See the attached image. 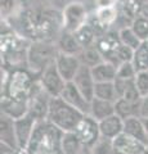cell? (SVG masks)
I'll use <instances>...</instances> for the list:
<instances>
[{"label": "cell", "instance_id": "obj_1", "mask_svg": "<svg viewBox=\"0 0 148 154\" xmlns=\"http://www.w3.org/2000/svg\"><path fill=\"white\" fill-rule=\"evenodd\" d=\"M63 135V131L48 119L37 121L34 134L25 150L28 154H62Z\"/></svg>", "mask_w": 148, "mask_h": 154}, {"label": "cell", "instance_id": "obj_2", "mask_svg": "<svg viewBox=\"0 0 148 154\" xmlns=\"http://www.w3.org/2000/svg\"><path fill=\"white\" fill-rule=\"evenodd\" d=\"M84 117H85L84 113H81L80 110L71 107L61 96L50 99L46 119L65 134L74 132Z\"/></svg>", "mask_w": 148, "mask_h": 154}, {"label": "cell", "instance_id": "obj_3", "mask_svg": "<svg viewBox=\"0 0 148 154\" xmlns=\"http://www.w3.org/2000/svg\"><path fill=\"white\" fill-rule=\"evenodd\" d=\"M36 81L25 69H14L2 84V96L17 102L28 103Z\"/></svg>", "mask_w": 148, "mask_h": 154}, {"label": "cell", "instance_id": "obj_4", "mask_svg": "<svg viewBox=\"0 0 148 154\" xmlns=\"http://www.w3.org/2000/svg\"><path fill=\"white\" fill-rule=\"evenodd\" d=\"M58 48L57 45L48 44L44 41H37L28 46L26 53V62L31 72L41 75L46 67L55 62L58 55Z\"/></svg>", "mask_w": 148, "mask_h": 154}, {"label": "cell", "instance_id": "obj_5", "mask_svg": "<svg viewBox=\"0 0 148 154\" xmlns=\"http://www.w3.org/2000/svg\"><path fill=\"white\" fill-rule=\"evenodd\" d=\"M39 82L43 86V89H44L52 98L61 96L66 84H67L63 80V77L61 76L58 69H57L55 62L52 63L49 67H46L44 72L39 76Z\"/></svg>", "mask_w": 148, "mask_h": 154}, {"label": "cell", "instance_id": "obj_6", "mask_svg": "<svg viewBox=\"0 0 148 154\" xmlns=\"http://www.w3.org/2000/svg\"><path fill=\"white\" fill-rule=\"evenodd\" d=\"M81 144L85 148H92L99 139H101V131H99V122L95 121L90 116H85L81 119L77 127L74 131Z\"/></svg>", "mask_w": 148, "mask_h": 154}, {"label": "cell", "instance_id": "obj_7", "mask_svg": "<svg viewBox=\"0 0 148 154\" xmlns=\"http://www.w3.org/2000/svg\"><path fill=\"white\" fill-rule=\"evenodd\" d=\"M87 19V11L81 3H71L63 11V27L65 31L76 32L84 26Z\"/></svg>", "mask_w": 148, "mask_h": 154}, {"label": "cell", "instance_id": "obj_8", "mask_svg": "<svg viewBox=\"0 0 148 154\" xmlns=\"http://www.w3.org/2000/svg\"><path fill=\"white\" fill-rule=\"evenodd\" d=\"M37 123V119L31 116L30 113H27L26 116L14 119V128H16V136H17V143H18V148L21 149H26L30 139L34 134L35 126Z\"/></svg>", "mask_w": 148, "mask_h": 154}, {"label": "cell", "instance_id": "obj_9", "mask_svg": "<svg viewBox=\"0 0 148 154\" xmlns=\"http://www.w3.org/2000/svg\"><path fill=\"white\" fill-rule=\"evenodd\" d=\"M55 66L66 82H72L81 68V62L77 55H68L63 54V53H58V55L55 58Z\"/></svg>", "mask_w": 148, "mask_h": 154}, {"label": "cell", "instance_id": "obj_10", "mask_svg": "<svg viewBox=\"0 0 148 154\" xmlns=\"http://www.w3.org/2000/svg\"><path fill=\"white\" fill-rule=\"evenodd\" d=\"M61 98L63 99L66 103H68L71 107H74L77 110H80V112L84 113L85 116L89 114L90 102L80 93V90L76 88V85L74 82H67L66 84L65 89H63V91H62V94H61Z\"/></svg>", "mask_w": 148, "mask_h": 154}, {"label": "cell", "instance_id": "obj_11", "mask_svg": "<svg viewBox=\"0 0 148 154\" xmlns=\"http://www.w3.org/2000/svg\"><path fill=\"white\" fill-rule=\"evenodd\" d=\"M72 82L76 85V88L80 90V93L83 94L89 102H92L94 99L95 81L92 75V68L81 64V68L77 72V75H76Z\"/></svg>", "mask_w": 148, "mask_h": 154}, {"label": "cell", "instance_id": "obj_12", "mask_svg": "<svg viewBox=\"0 0 148 154\" xmlns=\"http://www.w3.org/2000/svg\"><path fill=\"white\" fill-rule=\"evenodd\" d=\"M113 148L115 154H144L147 149L146 145L124 132L113 139Z\"/></svg>", "mask_w": 148, "mask_h": 154}, {"label": "cell", "instance_id": "obj_13", "mask_svg": "<svg viewBox=\"0 0 148 154\" xmlns=\"http://www.w3.org/2000/svg\"><path fill=\"white\" fill-rule=\"evenodd\" d=\"M0 144L12 148L14 150H20L16 128H14V119L4 113H2V117H0Z\"/></svg>", "mask_w": 148, "mask_h": 154}, {"label": "cell", "instance_id": "obj_14", "mask_svg": "<svg viewBox=\"0 0 148 154\" xmlns=\"http://www.w3.org/2000/svg\"><path fill=\"white\" fill-rule=\"evenodd\" d=\"M124 134L131 136L143 145L148 146V134L146 130L144 119L140 117H133L124 121Z\"/></svg>", "mask_w": 148, "mask_h": 154}, {"label": "cell", "instance_id": "obj_15", "mask_svg": "<svg viewBox=\"0 0 148 154\" xmlns=\"http://www.w3.org/2000/svg\"><path fill=\"white\" fill-rule=\"evenodd\" d=\"M99 131L102 137L113 140L124 132V119L118 117L116 113L109 116L99 122Z\"/></svg>", "mask_w": 148, "mask_h": 154}, {"label": "cell", "instance_id": "obj_16", "mask_svg": "<svg viewBox=\"0 0 148 154\" xmlns=\"http://www.w3.org/2000/svg\"><path fill=\"white\" fill-rule=\"evenodd\" d=\"M115 88L118 99H125L131 103H140L142 96L135 86V79L133 80H115Z\"/></svg>", "mask_w": 148, "mask_h": 154}, {"label": "cell", "instance_id": "obj_17", "mask_svg": "<svg viewBox=\"0 0 148 154\" xmlns=\"http://www.w3.org/2000/svg\"><path fill=\"white\" fill-rule=\"evenodd\" d=\"M57 48H58L59 53L68 55H77L83 51L84 48L80 45V42L77 40V37L75 36L74 32L63 31V33L59 36L58 41H57Z\"/></svg>", "mask_w": 148, "mask_h": 154}, {"label": "cell", "instance_id": "obj_18", "mask_svg": "<svg viewBox=\"0 0 148 154\" xmlns=\"http://www.w3.org/2000/svg\"><path fill=\"white\" fill-rule=\"evenodd\" d=\"M92 75L95 84L101 82H115L117 77V66H115L111 62L104 60L101 64L92 68Z\"/></svg>", "mask_w": 148, "mask_h": 154}, {"label": "cell", "instance_id": "obj_19", "mask_svg": "<svg viewBox=\"0 0 148 154\" xmlns=\"http://www.w3.org/2000/svg\"><path fill=\"white\" fill-rule=\"evenodd\" d=\"M112 114H115V103L107 102V100H101L97 98H94L90 102V110L88 116L93 117L95 121L101 122L102 119L107 118Z\"/></svg>", "mask_w": 148, "mask_h": 154}, {"label": "cell", "instance_id": "obj_20", "mask_svg": "<svg viewBox=\"0 0 148 154\" xmlns=\"http://www.w3.org/2000/svg\"><path fill=\"white\" fill-rule=\"evenodd\" d=\"M115 113L124 121L133 117H140V103H131L125 99H117L115 103Z\"/></svg>", "mask_w": 148, "mask_h": 154}, {"label": "cell", "instance_id": "obj_21", "mask_svg": "<svg viewBox=\"0 0 148 154\" xmlns=\"http://www.w3.org/2000/svg\"><path fill=\"white\" fill-rule=\"evenodd\" d=\"M79 59L81 62L83 66H87L89 68H93V67L101 64L102 62H104V57L102 55V53L98 50V48L93 45L89 48H85L83 49V51L79 54Z\"/></svg>", "mask_w": 148, "mask_h": 154}, {"label": "cell", "instance_id": "obj_22", "mask_svg": "<svg viewBox=\"0 0 148 154\" xmlns=\"http://www.w3.org/2000/svg\"><path fill=\"white\" fill-rule=\"evenodd\" d=\"M87 150L74 132H67L62 139V154H84Z\"/></svg>", "mask_w": 148, "mask_h": 154}, {"label": "cell", "instance_id": "obj_23", "mask_svg": "<svg viewBox=\"0 0 148 154\" xmlns=\"http://www.w3.org/2000/svg\"><path fill=\"white\" fill-rule=\"evenodd\" d=\"M94 98L101 99V100H107V102H112V103H116V100L118 99V96H117L116 88H115V82L95 84Z\"/></svg>", "mask_w": 148, "mask_h": 154}, {"label": "cell", "instance_id": "obj_24", "mask_svg": "<svg viewBox=\"0 0 148 154\" xmlns=\"http://www.w3.org/2000/svg\"><path fill=\"white\" fill-rule=\"evenodd\" d=\"M137 72L148 71V41L142 42V45L134 50V58H133Z\"/></svg>", "mask_w": 148, "mask_h": 154}, {"label": "cell", "instance_id": "obj_25", "mask_svg": "<svg viewBox=\"0 0 148 154\" xmlns=\"http://www.w3.org/2000/svg\"><path fill=\"white\" fill-rule=\"evenodd\" d=\"M118 38L122 45H125L128 48H131L133 50H137L138 48L142 45V40L135 35V32L131 30V27H124L118 32Z\"/></svg>", "mask_w": 148, "mask_h": 154}, {"label": "cell", "instance_id": "obj_26", "mask_svg": "<svg viewBox=\"0 0 148 154\" xmlns=\"http://www.w3.org/2000/svg\"><path fill=\"white\" fill-rule=\"evenodd\" d=\"M75 33V36L77 37V40L80 42V45L84 48H89V46H93L94 41H95V33H94V30L93 27L85 23L84 26H81L80 28Z\"/></svg>", "mask_w": 148, "mask_h": 154}, {"label": "cell", "instance_id": "obj_27", "mask_svg": "<svg viewBox=\"0 0 148 154\" xmlns=\"http://www.w3.org/2000/svg\"><path fill=\"white\" fill-rule=\"evenodd\" d=\"M130 27L143 42L148 41V19L143 18L140 16H137L134 18V21L131 22Z\"/></svg>", "mask_w": 148, "mask_h": 154}, {"label": "cell", "instance_id": "obj_28", "mask_svg": "<svg viewBox=\"0 0 148 154\" xmlns=\"http://www.w3.org/2000/svg\"><path fill=\"white\" fill-rule=\"evenodd\" d=\"M117 17V12L113 7H103L97 11V21L102 26H108L115 22Z\"/></svg>", "mask_w": 148, "mask_h": 154}, {"label": "cell", "instance_id": "obj_29", "mask_svg": "<svg viewBox=\"0 0 148 154\" xmlns=\"http://www.w3.org/2000/svg\"><path fill=\"white\" fill-rule=\"evenodd\" d=\"M90 153L92 154H115L113 140L101 136V139L90 148Z\"/></svg>", "mask_w": 148, "mask_h": 154}, {"label": "cell", "instance_id": "obj_30", "mask_svg": "<svg viewBox=\"0 0 148 154\" xmlns=\"http://www.w3.org/2000/svg\"><path fill=\"white\" fill-rule=\"evenodd\" d=\"M137 69L133 62H125V63H121L117 67V77L118 80H133L135 79L137 76Z\"/></svg>", "mask_w": 148, "mask_h": 154}, {"label": "cell", "instance_id": "obj_31", "mask_svg": "<svg viewBox=\"0 0 148 154\" xmlns=\"http://www.w3.org/2000/svg\"><path fill=\"white\" fill-rule=\"evenodd\" d=\"M133 58H134V50L122 44L115 51V60H116L117 67L125 62H133Z\"/></svg>", "mask_w": 148, "mask_h": 154}, {"label": "cell", "instance_id": "obj_32", "mask_svg": "<svg viewBox=\"0 0 148 154\" xmlns=\"http://www.w3.org/2000/svg\"><path fill=\"white\" fill-rule=\"evenodd\" d=\"M135 86L142 98L148 95V71L138 72L135 76Z\"/></svg>", "mask_w": 148, "mask_h": 154}, {"label": "cell", "instance_id": "obj_33", "mask_svg": "<svg viewBox=\"0 0 148 154\" xmlns=\"http://www.w3.org/2000/svg\"><path fill=\"white\" fill-rule=\"evenodd\" d=\"M140 118L148 119V95L142 98L140 102Z\"/></svg>", "mask_w": 148, "mask_h": 154}, {"label": "cell", "instance_id": "obj_34", "mask_svg": "<svg viewBox=\"0 0 148 154\" xmlns=\"http://www.w3.org/2000/svg\"><path fill=\"white\" fill-rule=\"evenodd\" d=\"M14 0H2V13L7 14L13 9Z\"/></svg>", "mask_w": 148, "mask_h": 154}, {"label": "cell", "instance_id": "obj_35", "mask_svg": "<svg viewBox=\"0 0 148 154\" xmlns=\"http://www.w3.org/2000/svg\"><path fill=\"white\" fill-rule=\"evenodd\" d=\"M138 16H140V17H143V18L148 19V3L144 4V5L140 8V11H139V13H138Z\"/></svg>", "mask_w": 148, "mask_h": 154}, {"label": "cell", "instance_id": "obj_36", "mask_svg": "<svg viewBox=\"0 0 148 154\" xmlns=\"http://www.w3.org/2000/svg\"><path fill=\"white\" fill-rule=\"evenodd\" d=\"M17 154H28L26 150H25V149H21V150H18V153Z\"/></svg>", "mask_w": 148, "mask_h": 154}, {"label": "cell", "instance_id": "obj_37", "mask_svg": "<svg viewBox=\"0 0 148 154\" xmlns=\"http://www.w3.org/2000/svg\"><path fill=\"white\" fill-rule=\"evenodd\" d=\"M144 125H146V130H147V134H148V119H144Z\"/></svg>", "mask_w": 148, "mask_h": 154}, {"label": "cell", "instance_id": "obj_38", "mask_svg": "<svg viewBox=\"0 0 148 154\" xmlns=\"http://www.w3.org/2000/svg\"><path fill=\"white\" fill-rule=\"evenodd\" d=\"M144 154H148V146H147V149H146V152H144Z\"/></svg>", "mask_w": 148, "mask_h": 154}]
</instances>
